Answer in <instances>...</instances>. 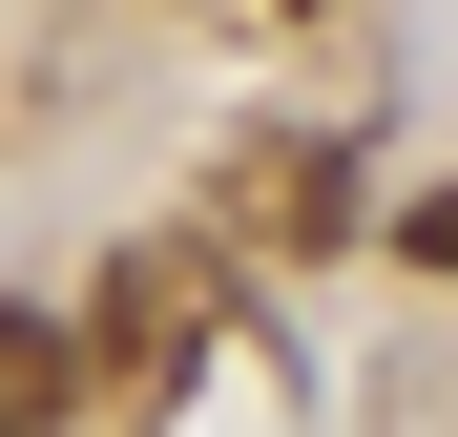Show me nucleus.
Returning <instances> with one entry per match:
<instances>
[{
	"instance_id": "obj_1",
	"label": "nucleus",
	"mask_w": 458,
	"mask_h": 437,
	"mask_svg": "<svg viewBox=\"0 0 458 437\" xmlns=\"http://www.w3.org/2000/svg\"><path fill=\"white\" fill-rule=\"evenodd\" d=\"M208 313H229V271H208V250H125V271H105V313H84V375L167 396L188 354H208Z\"/></svg>"
},
{
	"instance_id": "obj_2",
	"label": "nucleus",
	"mask_w": 458,
	"mask_h": 437,
	"mask_svg": "<svg viewBox=\"0 0 458 437\" xmlns=\"http://www.w3.org/2000/svg\"><path fill=\"white\" fill-rule=\"evenodd\" d=\"M229 208H250L271 250H334V230H354V167H334V146H250V188H229Z\"/></svg>"
},
{
	"instance_id": "obj_3",
	"label": "nucleus",
	"mask_w": 458,
	"mask_h": 437,
	"mask_svg": "<svg viewBox=\"0 0 458 437\" xmlns=\"http://www.w3.org/2000/svg\"><path fill=\"white\" fill-rule=\"evenodd\" d=\"M84 416V333L63 313H0V437H63Z\"/></svg>"
},
{
	"instance_id": "obj_4",
	"label": "nucleus",
	"mask_w": 458,
	"mask_h": 437,
	"mask_svg": "<svg viewBox=\"0 0 458 437\" xmlns=\"http://www.w3.org/2000/svg\"><path fill=\"white\" fill-rule=\"evenodd\" d=\"M396 250H417V271H458V188H437V208H417V230H396Z\"/></svg>"
}]
</instances>
